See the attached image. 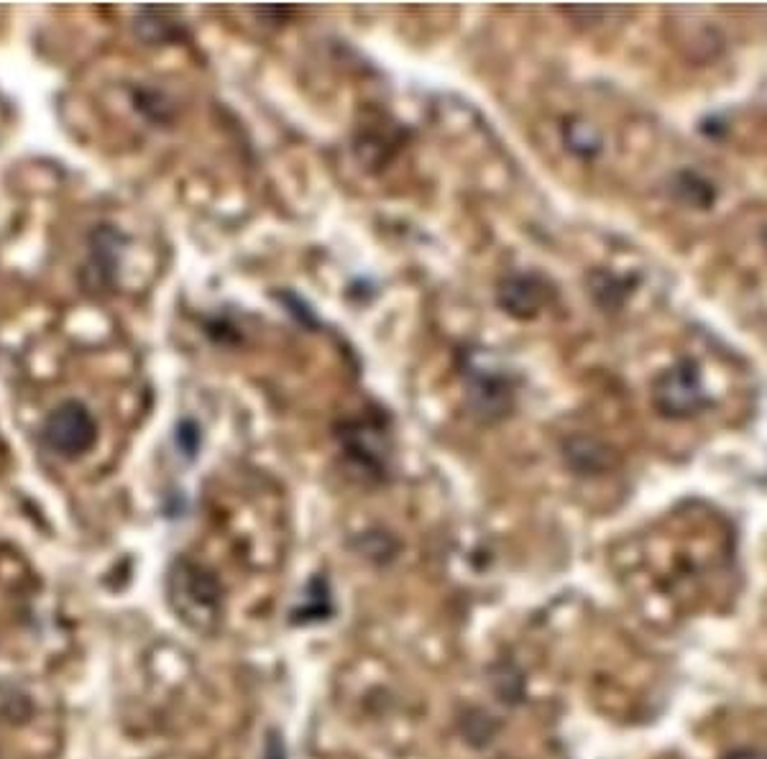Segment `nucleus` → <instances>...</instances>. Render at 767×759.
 <instances>
[{"mask_svg": "<svg viewBox=\"0 0 767 759\" xmlns=\"http://www.w3.org/2000/svg\"><path fill=\"white\" fill-rule=\"evenodd\" d=\"M652 402L665 417H673V420H683V417L696 414L706 404L704 384H701L696 366L678 363V366L668 368L665 374H660L655 386H652Z\"/></svg>", "mask_w": 767, "mask_h": 759, "instance_id": "f257e3e1", "label": "nucleus"}, {"mask_svg": "<svg viewBox=\"0 0 767 759\" xmlns=\"http://www.w3.org/2000/svg\"><path fill=\"white\" fill-rule=\"evenodd\" d=\"M95 435H98V427H95L93 414L77 402H67L54 409L44 425V443L54 453L67 455V458L85 453L95 443Z\"/></svg>", "mask_w": 767, "mask_h": 759, "instance_id": "f03ea898", "label": "nucleus"}, {"mask_svg": "<svg viewBox=\"0 0 767 759\" xmlns=\"http://www.w3.org/2000/svg\"><path fill=\"white\" fill-rule=\"evenodd\" d=\"M550 287L535 274H514L499 289V302L514 317H535L548 305Z\"/></svg>", "mask_w": 767, "mask_h": 759, "instance_id": "7ed1b4c3", "label": "nucleus"}]
</instances>
